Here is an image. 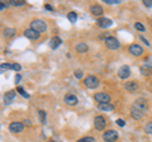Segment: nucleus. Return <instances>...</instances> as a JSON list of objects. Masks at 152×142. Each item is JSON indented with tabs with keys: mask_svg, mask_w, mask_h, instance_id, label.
Returning a JSON list of instances; mask_svg holds the SVG:
<instances>
[{
	"mask_svg": "<svg viewBox=\"0 0 152 142\" xmlns=\"http://www.w3.org/2000/svg\"><path fill=\"white\" fill-rule=\"evenodd\" d=\"M31 28L34 29L36 32H38V33H43V32L47 31L46 23L43 20H41V19H34L33 22H31Z\"/></svg>",
	"mask_w": 152,
	"mask_h": 142,
	"instance_id": "f257e3e1",
	"label": "nucleus"
},
{
	"mask_svg": "<svg viewBox=\"0 0 152 142\" xmlns=\"http://www.w3.org/2000/svg\"><path fill=\"white\" fill-rule=\"evenodd\" d=\"M104 43H105V46L108 47L109 50H118L121 47V42L118 41V38L112 37V36L107 37V38L104 40Z\"/></svg>",
	"mask_w": 152,
	"mask_h": 142,
	"instance_id": "f03ea898",
	"label": "nucleus"
},
{
	"mask_svg": "<svg viewBox=\"0 0 152 142\" xmlns=\"http://www.w3.org/2000/svg\"><path fill=\"white\" fill-rule=\"evenodd\" d=\"M146 113H147L146 109H141V108H137V107H134V105L131 107V116H132L133 119H136V121L142 119V118L145 117Z\"/></svg>",
	"mask_w": 152,
	"mask_h": 142,
	"instance_id": "7ed1b4c3",
	"label": "nucleus"
},
{
	"mask_svg": "<svg viewBox=\"0 0 152 142\" xmlns=\"http://www.w3.org/2000/svg\"><path fill=\"white\" fill-rule=\"evenodd\" d=\"M84 85L88 89H95V88L99 86V80H98V78L90 75V76H86L84 79Z\"/></svg>",
	"mask_w": 152,
	"mask_h": 142,
	"instance_id": "20e7f679",
	"label": "nucleus"
},
{
	"mask_svg": "<svg viewBox=\"0 0 152 142\" xmlns=\"http://www.w3.org/2000/svg\"><path fill=\"white\" fill-rule=\"evenodd\" d=\"M103 140L105 142H115L118 140V132L113 131V130H109L107 132L103 133Z\"/></svg>",
	"mask_w": 152,
	"mask_h": 142,
	"instance_id": "39448f33",
	"label": "nucleus"
},
{
	"mask_svg": "<svg viewBox=\"0 0 152 142\" xmlns=\"http://www.w3.org/2000/svg\"><path fill=\"white\" fill-rule=\"evenodd\" d=\"M107 126V122H105V118L102 117V116H96L94 118V127L96 128L98 131H103Z\"/></svg>",
	"mask_w": 152,
	"mask_h": 142,
	"instance_id": "423d86ee",
	"label": "nucleus"
},
{
	"mask_svg": "<svg viewBox=\"0 0 152 142\" xmlns=\"http://www.w3.org/2000/svg\"><path fill=\"white\" fill-rule=\"evenodd\" d=\"M94 99L96 100L99 104L102 103H109L110 102V95L108 93H104V91H100V93H96L94 95Z\"/></svg>",
	"mask_w": 152,
	"mask_h": 142,
	"instance_id": "0eeeda50",
	"label": "nucleus"
},
{
	"mask_svg": "<svg viewBox=\"0 0 152 142\" xmlns=\"http://www.w3.org/2000/svg\"><path fill=\"white\" fill-rule=\"evenodd\" d=\"M128 51H129V53L133 55V56H137V57H140V56L143 55V48L140 46V45H131L129 47H128Z\"/></svg>",
	"mask_w": 152,
	"mask_h": 142,
	"instance_id": "6e6552de",
	"label": "nucleus"
},
{
	"mask_svg": "<svg viewBox=\"0 0 152 142\" xmlns=\"http://www.w3.org/2000/svg\"><path fill=\"white\" fill-rule=\"evenodd\" d=\"M24 130V124L20 122H13L9 124V131L13 132V133H19V132H22Z\"/></svg>",
	"mask_w": 152,
	"mask_h": 142,
	"instance_id": "1a4fd4ad",
	"label": "nucleus"
},
{
	"mask_svg": "<svg viewBox=\"0 0 152 142\" xmlns=\"http://www.w3.org/2000/svg\"><path fill=\"white\" fill-rule=\"evenodd\" d=\"M129 75H131V69L127 65L121 66L119 70H118V76L121 79H127V78H129Z\"/></svg>",
	"mask_w": 152,
	"mask_h": 142,
	"instance_id": "9d476101",
	"label": "nucleus"
},
{
	"mask_svg": "<svg viewBox=\"0 0 152 142\" xmlns=\"http://www.w3.org/2000/svg\"><path fill=\"white\" fill-rule=\"evenodd\" d=\"M15 95H17V91L15 90H9L8 93H5V95H4V103H5V105L12 104L13 100L15 99Z\"/></svg>",
	"mask_w": 152,
	"mask_h": 142,
	"instance_id": "9b49d317",
	"label": "nucleus"
},
{
	"mask_svg": "<svg viewBox=\"0 0 152 142\" xmlns=\"http://www.w3.org/2000/svg\"><path fill=\"white\" fill-rule=\"evenodd\" d=\"M41 36V33L36 32L34 29H32V28H28V29L24 31V37H27L28 40H38Z\"/></svg>",
	"mask_w": 152,
	"mask_h": 142,
	"instance_id": "f8f14e48",
	"label": "nucleus"
},
{
	"mask_svg": "<svg viewBox=\"0 0 152 142\" xmlns=\"http://www.w3.org/2000/svg\"><path fill=\"white\" fill-rule=\"evenodd\" d=\"M90 12H91V14L95 17H100V15H103L104 9L102 5H99V4H94V5L90 7Z\"/></svg>",
	"mask_w": 152,
	"mask_h": 142,
	"instance_id": "ddd939ff",
	"label": "nucleus"
},
{
	"mask_svg": "<svg viewBox=\"0 0 152 142\" xmlns=\"http://www.w3.org/2000/svg\"><path fill=\"white\" fill-rule=\"evenodd\" d=\"M96 24L100 28H109L113 24V20L109 19V18H100V19L96 20Z\"/></svg>",
	"mask_w": 152,
	"mask_h": 142,
	"instance_id": "4468645a",
	"label": "nucleus"
},
{
	"mask_svg": "<svg viewBox=\"0 0 152 142\" xmlns=\"http://www.w3.org/2000/svg\"><path fill=\"white\" fill-rule=\"evenodd\" d=\"M64 100H65V103L67 104V105H70V107L76 105V104H77V102H79L77 98H76L75 95H72V94H67V95H65Z\"/></svg>",
	"mask_w": 152,
	"mask_h": 142,
	"instance_id": "2eb2a0df",
	"label": "nucleus"
},
{
	"mask_svg": "<svg viewBox=\"0 0 152 142\" xmlns=\"http://www.w3.org/2000/svg\"><path fill=\"white\" fill-rule=\"evenodd\" d=\"M61 43H62V40H61L60 37H52V38L50 40V47L52 50L58 48V47L61 46Z\"/></svg>",
	"mask_w": 152,
	"mask_h": 142,
	"instance_id": "dca6fc26",
	"label": "nucleus"
},
{
	"mask_svg": "<svg viewBox=\"0 0 152 142\" xmlns=\"http://www.w3.org/2000/svg\"><path fill=\"white\" fill-rule=\"evenodd\" d=\"M124 88L127 89V91L134 93V91H137V89H138V84H137L136 81H128V83H126Z\"/></svg>",
	"mask_w": 152,
	"mask_h": 142,
	"instance_id": "f3484780",
	"label": "nucleus"
},
{
	"mask_svg": "<svg viewBox=\"0 0 152 142\" xmlns=\"http://www.w3.org/2000/svg\"><path fill=\"white\" fill-rule=\"evenodd\" d=\"M99 111H104V112H112L114 111V105H112L110 103H102L98 105Z\"/></svg>",
	"mask_w": 152,
	"mask_h": 142,
	"instance_id": "a211bd4d",
	"label": "nucleus"
},
{
	"mask_svg": "<svg viewBox=\"0 0 152 142\" xmlns=\"http://www.w3.org/2000/svg\"><path fill=\"white\" fill-rule=\"evenodd\" d=\"M15 29L14 28H5V29L3 31V36L5 37V38H12V37L15 36Z\"/></svg>",
	"mask_w": 152,
	"mask_h": 142,
	"instance_id": "6ab92c4d",
	"label": "nucleus"
},
{
	"mask_svg": "<svg viewBox=\"0 0 152 142\" xmlns=\"http://www.w3.org/2000/svg\"><path fill=\"white\" fill-rule=\"evenodd\" d=\"M76 51L80 52V53H85V52L89 51V47H88L86 43H83V42H81V43L76 45Z\"/></svg>",
	"mask_w": 152,
	"mask_h": 142,
	"instance_id": "aec40b11",
	"label": "nucleus"
},
{
	"mask_svg": "<svg viewBox=\"0 0 152 142\" xmlns=\"http://www.w3.org/2000/svg\"><path fill=\"white\" fill-rule=\"evenodd\" d=\"M140 71H141L142 75L147 76V75H151L152 74V67H151V66H141Z\"/></svg>",
	"mask_w": 152,
	"mask_h": 142,
	"instance_id": "412c9836",
	"label": "nucleus"
},
{
	"mask_svg": "<svg viewBox=\"0 0 152 142\" xmlns=\"http://www.w3.org/2000/svg\"><path fill=\"white\" fill-rule=\"evenodd\" d=\"M67 18H69V20L71 23H76V20H77V15H76V13L75 12H70L67 14Z\"/></svg>",
	"mask_w": 152,
	"mask_h": 142,
	"instance_id": "4be33fe9",
	"label": "nucleus"
},
{
	"mask_svg": "<svg viewBox=\"0 0 152 142\" xmlns=\"http://www.w3.org/2000/svg\"><path fill=\"white\" fill-rule=\"evenodd\" d=\"M38 116H39V119H41V123L42 124H45L46 123V112L45 111H38Z\"/></svg>",
	"mask_w": 152,
	"mask_h": 142,
	"instance_id": "5701e85b",
	"label": "nucleus"
},
{
	"mask_svg": "<svg viewBox=\"0 0 152 142\" xmlns=\"http://www.w3.org/2000/svg\"><path fill=\"white\" fill-rule=\"evenodd\" d=\"M17 91H18V93H20V95H22L23 98H27V99L29 98V94L26 93V90H24V89H23L22 86H18V88H17Z\"/></svg>",
	"mask_w": 152,
	"mask_h": 142,
	"instance_id": "b1692460",
	"label": "nucleus"
},
{
	"mask_svg": "<svg viewBox=\"0 0 152 142\" xmlns=\"http://www.w3.org/2000/svg\"><path fill=\"white\" fill-rule=\"evenodd\" d=\"M9 69L14 70V71H20L22 70V66L19 64H9Z\"/></svg>",
	"mask_w": 152,
	"mask_h": 142,
	"instance_id": "393cba45",
	"label": "nucleus"
},
{
	"mask_svg": "<svg viewBox=\"0 0 152 142\" xmlns=\"http://www.w3.org/2000/svg\"><path fill=\"white\" fill-rule=\"evenodd\" d=\"M145 132L147 135H152V121L151 122H148L146 124V127H145Z\"/></svg>",
	"mask_w": 152,
	"mask_h": 142,
	"instance_id": "a878e982",
	"label": "nucleus"
},
{
	"mask_svg": "<svg viewBox=\"0 0 152 142\" xmlns=\"http://www.w3.org/2000/svg\"><path fill=\"white\" fill-rule=\"evenodd\" d=\"M12 5H15V7H22V5H24L26 1L24 0H13V1H10Z\"/></svg>",
	"mask_w": 152,
	"mask_h": 142,
	"instance_id": "bb28decb",
	"label": "nucleus"
},
{
	"mask_svg": "<svg viewBox=\"0 0 152 142\" xmlns=\"http://www.w3.org/2000/svg\"><path fill=\"white\" fill-rule=\"evenodd\" d=\"M76 142H95L93 137H83V138H80L77 140Z\"/></svg>",
	"mask_w": 152,
	"mask_h": 142,
	"instance_id": "cd10ccee",
	"label": "nucleus"
},
{
	"mask_svg": "<svg viewBox=\"0 0 152 142\" xmlns=\"http://www.w3.org/2000/svg\"><path fill=\"white\" fill-rule=\"evenodd\" d=\"M134 28L137 31H140V32H145V27H143V24H141V23H138L137 22L136 24H134Z\"/></svg>",
	"mask_w": 152,
	"mask_h": 142,
	"instance_id": "c85d7f7f",
	"label": "nucleus"
},
{
	"mask_svg": "<svg viewBox=\"0 0 152 142\" xmlns=\"http://www.w3.org/2000/svg\"><path fill=\"white\" fill-rule=\"evenodd\" d=\"M75 78L76 79H81L83 78V71L81 70H76L75 71Z\"/></svg>",
	"mask_w": 152,
	"mask_h": 142,
	"instance_id": "c756f323",
	"label": "nucleus"
},
{
	"mask_svg": "<svg viewBox=\"0 0 152 142\" xmlns=\"http://www.w3.org/2000/svg\"><path fill=\"white\" fill-rule=\"evenodd\" d=\"M8 69H9V64H1V66H0V71H1V72H4V71Z\"/></svg>",
	"mask_w": 152,
	"mask_h": 142,
	"instance_id": "7c9ffc66",
	"label": "nucleus"
},
{
	"mask_svg": "<svg viewBox=\"0 0 152 142\" xmlns=\"http://www.w3.org/2000/svg\"><path fill=\"white\" fill-rule=\"evenodd\" d=\"M107 4H119L121 0H104Z\"/></svg>",
	"mask_w": 152,
	"mask_h": 142,
	"instance_id": "2f4dec72",
	"label": "nucleus"
},
{
	"mask_svg": "<svg viewBox=\"0 0 152 142\" xmlns=\"http://www.w3.org/2000/svg\"><path fill=\"white\" fill-rule=\"evenodd\" d=\"M143 4H145L147 8H152V0H145Z\"/></svg>",
	"mask_w": 152,
	"mask_h": 142,
	"instance_id": "473e14b6",
	"label": "nucleus"
},
{
	"mask_svg": "<svg viewBox=\"0 0 152 142\" xmlns=\"http://www.w3.org/2000/svg\"><path fill=\"white\" fill-rule=\"evenodd\" d=\"M117 124L118 126H119V127H124V124H126V122L124 121H123V119H117Z\"/></svg>",
	"mask_w": 152,
	"mask_h": 142,
	"instance_id": "72a5a7b5",
	"label": "nucleus"
},
{
	"mask_svg": "<svg viewBox=\"0 0 152 142\" xmlns=\"http://www.w3.org/2000/svg\"><path fill=\"white\" fill-rule=\"evenodd\" d=\"M140 40H141V41H143V43H145L146 46H150V42H148V41H147V40L145 38V37H143V36H141V37H140Z\"/></svg>",
	"mask_w": 152,
	"mask_h": 142,
	"instance_id": "f704fd0d",
	"label": "nucleus"
},
{
	"mask_svg": "<svg viewBox=\"0 0 152 142\" xmlns=\"http://www.w3.org/2000/svg\"><path fill=\"white\" fill-rule=\"evenodd\" d=\"M45 9H47V10H53V8H52L51 5H50V4H46V5H45Z\"/></svg>",
	"mask_w": 152,
	"mask_h": 142,
	"instance_id": "c9c22d12",
	"label": "nucleus"
},
{
	"mask_svg": "<svg viewBox=\"0 0 152 142\" xmlns=\"http://www.w3.org/2000/svg\"><path fill=\"white\" fill-rule=\"evenodd\" d=\"M20 79H22L20 74H17V76H15V83H19V81H20Z\"/></svg>",
	"mask_w": 152,
	"mask_h": 142,
	"instance_id": "e433bc0d",
	"label": "nucleus"
},
{
	"mask_svg": "<svg viewBox=\"0 0 152 142\" xmlns=\"http://www.w3.org/2000/svg\"><path fill=\"white\" fill-rule=\"evenodd\" d=\"M23 123H26L27 126H32V121H31V119H26V121L23 122Z\"/></svg>",
	"mask_w": 152,
	"mask_h": 142,
	"instance_id": "4c0bfd02",
	"label": "nucleus"
},
{
	"mask_svg": "<svg viewBox=\"0 0 152 142\" xmlns=\"http://www.w3.org/2000/svg\"><path fill=\"white\" fill-rule=\"evenodd\" d=\"M7 5L4 3H0V10H4V8H5Z\"/></svg>",
	"mask_w": 152,
	"mask_h": 142,
	"instance_id": "58836bf2",
	"label": "nucleus"
},
{
	"mask_svg": "<svg viewBox=\"0 0 152 142\" xmlns=\"http://www.w3.org/2000/svg\"><path fill=\"white\" fill-rule=\"evenodd\" d=\"M151 27H152V24H151Z\"/></svg>",
	"mask_w": 152,
	"mask_h": 142,
	"instance_id": "ea45409f",
	"label": "nucleus"
}]
</instances>
